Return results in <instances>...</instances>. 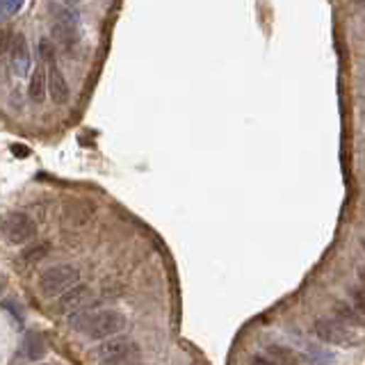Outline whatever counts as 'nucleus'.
<instances>
[{"label":"nucleus","instance_id":"obj_12","mask_svg":"<svg viewBox=\"0 0 365 365\" xmlns=\"http://www.w3.org/2000/svg\"><path fill=\"white\" fill-rule=\"evenodd\" d=\"M44 352H46V345H44V340H41L39 334H28L26 338V356L30 361H39L41 356H44Z\"/></svg>","mask_w":365,"mask_h":365},{"label":"nucleus","instance_id":"obj_9","mask_svg":"<svg viewBox=\"0 0 365 365\" xmlns=\"http://www.w3.org/2000/svg\"><path fill=\"white\" fill-rule=\"evenodd\" d=\"M46 71L35 69L30 76V87H28V96L32 103H44L46 99Z\"/></svg>","mask_w":365,"mask_h":365},{"label":"nucleus","instance_id":"obj_7","mask_svg":"<svg viewBox=\"0 0 365 365\" xmlns=\"http://www.w3.org/2000/svg\"><path fill=\"white\" fill-rule=\"evenodd\" d=\"M92 302H94L92 288L78 281L76 285H71L69 290H64V293L58 297L55 306H58L60 313H73V310H78V308H87Z\"/></svg>","mask_w":365,"mask_h":365},{"label":"nucleus","instance_id":"obj_16","mask_svg":"<svg viewBox=\"0 0 365 365\" xmlns=\"http://www.w3.org/2000/svg\"><path fill=\"white\" fill-rule=\"evenodd\" d=\"M251 365H281V363H278V361H274V359L261 356V354H256V356L251 359Z\"/></svg>","mask_w":365,"mask_h":365},{"label":"nucleus","instance_id":"obj_8","mask_svg":"<svg viewBox=\"0 0 365 365\" xmlns=\"http://www.w3.org/2000/svg\"><path fill=\"white\" fill-rule=\"evenodd\" d=\"M9 55H12V67L18 76H26L30 69V53H28V41L23 35L12 37V44H9Z\"/></svg>","mask_w":365,"mask_h":365},{"label":"nucleus","instance_id":"obj_3","mask_svg":"<svg viewBox=\"0 0 365 365\" xmlns=\"http://www.w3.org/2000/svg\"><path fill=\"white\" fill-rule=\"evenodd\" d=\"M315 336L327 342V345H338V347H359L361 336L347 325H342L340 320H329L322 317L315 322Z\"/></svg>","mask_w":365,"mask_h":365},{"label":"nucleus","instance_id":"obj_13","mask_svg":"<svg viewBox=\"0 0 365 365\" xmlns=\"http://www.w3.org/2000/svg\"><path fill=\"white\" fill-rule=\"evenodd\" d=\"M336 313L342 322H352V325L361 327L363 325V317H361V310H356L352 304H345V302H338L336 304Z\"/></svg>","mask_w":365,"mask_h":365},{"label":"nucleus","instance_id":"obj_11","mask_svg":"<svg viewBox=\"0 0 365 365\" xmlns=\"http://www.w3.org/2000/svg\"><path fill=\"white\" fill-rule=\"evenodd\" d=\"M96 315V310L94 308H78V310H73V313H69V327L73 331H85L87 334V329L92 325V320Z\"/></svg>","mask_w":365,"mask_h":365},{"label":"nucleus","instance_id":"obj_2","mask_svg":"<svg viewBox=\"0 0 365 365\" xmlns=\"http://www.w3.org/2000/svg\"><path fill=\"white\" fill-rule=\"evenodd\" d=\"M78 281H80V270L76 265H55V267H46L39 274L37 283L46 297H60L64 290H69Z\"/></svg>","mask_w":365,"mask_h":365},{"label":"nucleus","instance_id":"obj_17","mask_svg":"<svg viewBox=\"0 0 365 365\" xmlns=\"http://www.w3.org/2000/svg\"><path fill=\"white\" fill-rule=\"evenodd\" d=\"M12 151H14V156H18V158L30 156V148H28V146H18V144H14V146H12Z\"/></svg>","mask_w":365,"mask_h":365},{"label":"nucleus","instance_id":"obj_18","mask_svg":"<svg viewBox=\"0 0 365 365\" xmlns=\"http://www.w3.org/2000/svg\"><path fill=\"white\" fill-rule=\"evenodd\" d=\"M39 365H46V363H39Z\"/></svg>","mask_w":365,"mask_h":365},{"label":"nucleus","instance_id":"obj_6","mask_svg":"<svg viewBox=\"0 0 365 365\" xmlns=\"http://www.w3.org/2000/svg\"><path fill=\"white\" fill-rule=\"evenodd\" d=\"M124 327H126V317L119 313V310H112V308L99 310L87 329V336L92 340H105L110 336H116Z\"/></svg>","mask_w":365,"mask_h":365},{"label":"nucleus","instance_id":"obj_10","mask_svg":"<svg viewBox=\"0 0 365 365\" xmlns=\"http://www.w3.org/2000/svg\"><path fill=\"white\" fill-rule=\"evenodd\" d=\"M48 249H50V244H48V242H41V244H32V246H28V249H23V254H21L18 265H23V267L37 265L39 261H44V258H46Z\"/></svg>","mask_w":365,"mask_h":365},{"label":"nucleus","instance_id":"obj_4","mask_svg":"<svg viewBox=\"0 0 365 365\" xmlns=\"http://www.w3.org/2000/svg\"><path fill=\"white\" fill-rule=\"evenodd\" d=\"M41 53H44V60H46V92H48V96L53 99V103H58V105L69 103V96H71L69 82L62 76V71L55 67V60H53L50 46L46 41L41 44Z\"/></svg>","mask_w":365,"mask_h":365},{"label":"nucleus","instance_id":"obj_5","mask_svg":"<svg viewBox=\"0 0 365 365\" xmlns=\"http://www.w3.org/2000/svg\"><path fill=\"white\" fill-rule=\"evenodd\" d=\"M37 224L26 212H12L3 219V235L9 244H26L35 238Z\"/></svg>","mask_w":365,"mask_h":365},{"label":"nucleus","instance_id":"obj_1","mask_svg":"<svg viewBox=\"0 0 365 365\" xmlns=\"http://www.w3.org/2000/svg\"><path fill=\"white\" fill-rule=\"evenodd\" d=\"M139 356V345L128 336H110L105 338L101 345H96L89 352V359L94 363H101V365H119L126 363L128 359H135Z\"/></svg>","mask_w":365,"mask_h":365},{"label":"nucleus","instance_id":"obj_14","mask_svg":"<svg viewBox=\"0 0 365 365\" xmlns=\"http://www.w3.org/2000/svg\"><path fill=\"white\" fill-rule=\"evenodd\" d=\"M9 44H12V35H9L7 28H0V55H5L9 50Z\"/></svg>","mask_w":365,"mask_h":365},{"label":"nucleus","instance_id":"obj_15","mask_svg":"<svg viewBox=\"0 0 365 365\" xmlns=\"http://www.w3.org/2000/svg\"><path fill=\"white\" fill-rule=\"evenodd\" d=\"M349 297L354 299V308L361 310L363 308V290L361 288H354L352 293H349Z\"/></svg>","mask_w":365,"mask_h":365}]
</instances>
